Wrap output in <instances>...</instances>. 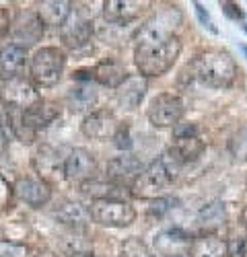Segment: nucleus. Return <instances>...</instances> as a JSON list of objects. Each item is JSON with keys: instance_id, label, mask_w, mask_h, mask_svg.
<instances>
[{"instance_id": "obj_1", "label": "nucleus", "mask_w": 247, "mask_h": 257, "mask_svg": "<svg viewBox=\"0 0 247 257\" xmlns=\"http://www.w3.org/2000/svg\"><path fill=\"white\" fill-rule=\"evenodd\" d=\"M179 11L167 9L140 27L136 33L134 64L144 78L161 76L173 68L181 54V39L175 35Z\"/></svg>"}, {"instance_id": "obj_2", "label": "nucleus", "mask_w": 247, "mask_h": 257, "mask_svg": "<svg viewBox=\"0 0 247 257\" xmlns=\"http://www.w3.org/2000/svg\"><path fill=\"white\" fill-rule=\"evenodd\" d=\"M179 167L181 165L167 153L165 157L153 161L147 169H142V173L132 183L130 194L140 200H161L173 183Z\"/></svg>"}, {"instance_id": "obj_3", "label": "nucleus", "mask_w": 247, "mask_h": 257, "mask_svg": "<svg viewBox=\"0 0 247 257\" xmlns=\"http://www.w3.org/2000/svg\"><path fill=\"white\" fill-rule=\"evenodd\" d=\"M237 62L224 50H206L194 60L196 78L212 89H226L237 78Z\"/></svg>"}, {"instance_id": "obj_4", "label": "nucleus", "mask_w": 247, "mask_h": 257, "mask_svg": "<svg viewBox=\"0 0 247 257\" xmlns=\"http://www.w3.org/2000/svg\"><path fill=\"white\" fill-rule=\"evenodd\" d=\"M66 56L58 48H39L31 58V78L37 87H54L62 78Z\"/></svg>"}, {"instance_id": "obj_5", "label": "nucleus", "mask_w": 247, "mask_h": 257, "mask_svg": "<svg viewBox=\"0 0 247 257\" xmlns=\"http://www.w3.org/2000/svg\"><path fill=\"white\" fill-rule=\"evenodd\" d=\"M91 218L103 226H130L136 220V210L126 200H99L91 206Z\"/></svg>"}, {"instance_id": "obj_6", "label": "nucleus", "mask_w": 247, "mask_h": 257, "mask_svg": "<svg viewBox=\"0 0 247 257\" xmlns=\"http://www.w3.org/2000/svg\"><path fill=\"white\" fill-rule=\"evenodd\" d=\"M183 101L179 95L161 93L149 105V121L155 127H173L183 117Z\"/></svg>"}, {"instance_id": "obj_7", "label": "nucleus", "mask_w": 247, "mask_h": 257, "mask_svg": "<svg viewBox=\"0 0 247 257\" xmlns=\"http://www.w3.org/2000/svg\"><path fill=\"white\" fill-rule=\"evenodd\" d=\"M0 97L7 103V107H15V109H21V111H29L44 101L31 80L19 78V76L5 82V87L0 89Z\"/></svg>"}, {"instance_id": "obj_8", "label": "nucleus", "mask_w": 247, "mask_h": 257, "mask_svg": "<svg viewBox=\"0 0 247 257\" xmlns=\"http://www.w3.org/2000/svg\"><path fill=\"white\" fill-rule=\"evenodd\" d=\"M97 171V163L95 157L87 151V148H72L68 153V157L64 159V167H62V173L64 177L72 183H87L91 181V177Z\"/></svg>"}, {"instance_id": "obj_9", "label": "nucleus", "mask_w": 247, "mask_h": 257, "mask_svg": "<svg viewBox=\"0 0 247 257\" xmlns=\"http://www.w3.org/2000/svg\"><path fill=\"white\" fill-rule=\"evenodd\" d=\"M60 37L68 50H80L89 46V41L93 37V23L72 11L70 17L66 19V23L60 27Z\"/></svg>"}, {"instance_id": "obj_10", "label": "nucleus", "mask_w": 247, "mask_h": 257, "mask_svg": "<svg viewBox=\"0 0 247 257\" xmlns=\"http://www.w3.org/2000/svg\"><path fill=\"white\" fill-rule=\"evenodd\" d=\"M15 196L29 204L31 208H41L52 200V189L46 179H35V177H21L13 185Z\"/></svg>"}, {"instance_id": "obj_11", "label": "nucleus", "mask_w": 247, "mask_h": 257, "mask_svg": "<svg viewBox=\"0 0 247 257\" xmlns=\"http://www.w3.org/2000/svg\"><path fill=\"white\" fill-rule=\"evenodd\" d=\"M117 127H119L117 117L107 109H99V111L89 113L80 123L82 134H85L87 138H93V140L113 138L115 132H117Z\"/></svg>"}, {"instance_id": "obj_12", "label": "nucleus", "mask_w": 247, "mask_h": 257, "mask_svg": "<svg viewBox=\"0 0 247 257\" xmlns=\"http://www.w3.org/2000/svg\"><path fill=\"white\" fill-rule=\"evenodd\" d=\"M105 173H107V179L111 183L121 185V187H126V185L132 187L136 177L142 173V163L132 155H121V157H115L107 163Z\"/></svg>"}, {"instance_id": "obj_13", "label": "nucleus", "mask_w": 247, "mask_h": 257, "mask_svg": "<svg viewBox=\"0 0 247 257\" xmlns=\"http://www.w3.org/2000/svg\"><path fill=\"white\" fill-rule=\"evenodd\" d=\"M147 3L138 0H105L103 3V19L113 25H128L136 21Z\"/></svg>"}, {"instance_id": "obj_14", "label": "nucleus", "mask_w": 247, "mask_h": 257, "mask_svg": "<svg viewBox=\"0 0 247 257\" xmlns=\"http://www.w3.org/2000/svg\"><path fill=\"white\" fill-rule=\"evenodd\" d=\"M192 239L181 230H167L155 237V249L163 257H190Z\"/></svg>"}, {"instance_id": "obj_15", "label": "nucleus", "mask_w": 247, "mask_h": 257, "mask_svg": "<svg viewBox=\"0 0 247 257\" xmlns=\"http://www.w3.org/2000/svg\"><path fill=\"white\" fill-rule=\"evenodd\" d=\"M147 87H149L147 78L142 74H128V78L115 89L119 105L126 107V109H136V107L142 103L144 95H147Z\"/></svg>"}, {"instance_id": "obj_16", "label": "nucleus", "mask_w": 247, "mask_h": 257, "mask_svg": "<svg viewBox=\"0 0 247 257\" xmlns=\"http://www.w3.org/2000/svg\"><path fill=\"white\" fill-rule=\"evenodd\" d=\"M25 60H27V48H23L21 44H7L5 48H0V80L7 82L17 78Z\"/></svg>"}, {"instance_id": "obj_17", "label": "nucleus", "mask_w": 247, "mask_h": 257, "mask_svg": "<svg viewBox=\"0 0 247 257\" xmlns=\"http://www.w3.org/2000/svg\"><path fill=\"white\" fill-rule=\"evenodd\" d=\"M190 257H229V243L216 237L214 232H206L202 237L192 239Z\"/></svg>"}, {"instance_id": "obj_18", "label": "nucleus", "mask_w": 247, "mask_h": 257, "mask_svg": "<svg viewBox=\"0 0 247 257\" xmlns=\"http://www.w3.org/2000/svg\"><path fill=\"white\" fill-rule=\"evenodd\" d=\"M35 13L41 21V25L62 27L72 13V5L66 3V0H48V3H41Z\"/></svg>"}, {"instance_id": "obj_19", "label": "nucleus", "mask_w": 247, "mask_h": 257, "mask_svg": "<svg viewBox=\"0 0 247 257\" xmlns=\"http://www.w3.org/2000/svg\"><path fill=\"white\" fill-rule=\"evenodd\" d=\"M93 78L99 84H103V87L117 89L119 84L128 78V72L117 60H101L93 68Z\"/></svg>"}, {"instance_id": "obj_20", "label": "nucleus", "mask_w": 247, "mask_h": 257, "mask_svg": "<svg viewBox=\"0 0 247 257\" xmlns=\"http://www.w3.org/2000/svg\"><path fill=\"white\" fill-rule=\"evenodd\" d=\"M13 31H15L19 41H23V48H27L29 44H35V41L41 37V33H44V25H41L37 13L27 11V13L19 15Z\"/></svg>"}, {"instance_id": "obj_21", "label": "nucleus", "mask_w": 247, "mask_h": 257, "mask_svg": "<svg viewBox=\"0 0 247 257\" xmlns=\"http://www.w3.org/2000/svg\"><path fill=\"white\" fill-rule=\"evenodd\" d=\"M58 115H60L58 105H54V103H50V101H41L39 105L33 107V109L23 111L25 123L29 125V130H33L35 134H37L39 130H44V127H48Z\"/></svg>"}, {"instance_id": "obj_22", "label": "nucleus", "mask_w": 247, "mask_h": 257, "mask_svg": "<svg viewBox=\"0 0 247 257\" xmlns=\"http://www.w3.org/2000/svg\"><path fill=\"white\" fill-rule=\"evenodd\" d=\"M206 144L198 138V136H192V138H173V146L169 155L179 163V165H185V163H192V161H198L204 153Z\"/></svg>"}, {"instance_id": "obj_23", "label": "nucleus", "mask_w": 247, "mask_h": 257, "mask_svg": "<svg viewBox=\"0 0 247 257\" xmlns=\"http://www.w3.org/2000/svg\"><path fill=\"white\" fill-rule=\"evenodd\" d=\"M54 216L58 222L72 226V228H82L91 222V210H87L85 206H80L76 202H64L56 212Z\"/></svg>"}, {"instance_id": "obj_24", "label": "nucleus", "mask_w": 247, "mask_h": 257, "mask_svg": "<svg viewBox=\"0 0 247 257\" xmlns=\"http://www.w3.org/2000/svg\"><path fill=\"white\" fill-rule=\"evenodd\" d=\"M97 99H99V93H97V89L93 87L91 82L74 84V87L68 91V95H66L68 107L72 111H87V109H91V107L97 105Z\"/></svg>"}, {"instance_id": "obj_25", "label": "nucleus", "mask_w": 247, "mask_h": 257, "mask_svg": "<svg viewBox=\"0 0 247 257\" xmlns=\"http://www.w3.org/2000/svg\"><path fill=\"white\" fill-rule=\"evenodd\" d=\"M82 194L93 198L95 202L99 200H124V196L128 194L126 187H121V185H115L111 181H87V183H82Z\"/></svg>"}, {"instance_id": "obj_26", "label": "nucleus", "mask_w": 247, "mask_h": 257, "mask_svg": "<svg viewBox=\"0 0 247 257\" xmlns=\"http://www.w3.org/2000/svg\"><path fill=\"white\" fill-rule=\"evenodd\" d=\"M200 222L202 226H206L208 230H214L218 226H222L226 222V210H224V204L220 202H212L208 206H204L200 210Z\"/></svg>"}, {"instance_id": "obj_27", "label": "nucleus", "mask_w": 247, "mask_h": 257, "mask_svg": "<svg viewBox=\"0 0 247 257\" xmlns=\"http://www.w3.org/2000/svg\"><path fill=\"white\" fill-rule=\"evenodd\" d=\"M229 153L235 163H245L247 161V123L241 125L239 130L231 136L229 140Z\"/></svg>"}, {"instance_id": "obj_28", "label": "nucleus", "mask_w": 247, "mask_h": 257, "mask_svg": "<svg viewBox=\"0 0 247 257\" xmlns=\"http://www.w3.org/2000/svg\"><path fill=\"white\" fill-rule=\"evenodd\" d=\"M121 257H157L144 241L132 237L121 243Z\"/></svg>"}, {"instance_id": "obj_29", "label": "nucleus", "mask_w": 247, "mask_h": 257, "mask_svg": "<svg viewBox=\"0 0 247 257\" xmlns=\"http://www.w3.org/2000/svg\"><path fill=\"white\" fill-rule=\"evenodd\" d=\"M29 249L13 241H0V257H27Z\"/></svg>"}, {"instance_id": "obj_30", "label": "nucleus", "mask_w": 247, "mask_h": 257, "mask_svg": "<svg viewBox=\"0 0 247 257\" xmlns=\"http://www.w3.org/2000/svg\"><path fill=\"white\" fill-rule=\"evenodd\" d=\"M113 140H115V146L119 148V151H130V148H132L130 125H128V123H119V127H117V132H115Z\"/></svg>"}, {"instance_id": "obj_31", "label": "nucleus", "mask_w": 247, "mask_h": 257, "mask_svg": "<svg viewBox=\"0 0 247 257\" xmlns=\"http://www.w3.org/2000/svg\"><path fill=\"white\" fill-rule=\"evenodd\" d=\"M13 196H15L13 185H11L3 175H0V212H5L7 208H11Z\"/></svg>"}, {"instance_id": "obj_32", "label": "nucleus", "mask_w": 247, "mask_h": 257, "mask_svg": "<svg viewBox=\"0 0 247 257\" xmlns=\"http://www.w3.org/2000/svg\"><path fill=\"white\" fill-rule=\"evenodd\" d=\"M192 136H198V125L196 123L179 121V123L173 125V138H192Z\"/></svg>"}, {"instance_id": "obj_33", "label": "nucleus", "mask_w": 247, "mask_h": 257, "mask_svg": "<svg viewBox=\"0 0 247 257\" xmlns=\"http://www.w3.org/2000/svg\"><path fill=\"white\" fill-rule=\"evenodd\" d=\"M229 257H247V237H235L229 243Z\"/></svg>"}, {"instance_id": "obj_34", "label": "nucleus", "mask_w": 247, "mask_h": 257, "mask_svg": "<svg viewBox=\"0 0 247 257\" xmlns=\"http://www.w3.org/2000/svg\"><path fill=\"white\" fill-rule=\"evenodd\" d=\"M194 7H196V13H198V17H200V23H202L204 27H208V29H210L212 33H216V27L212 25V21H210V15L204 11V7H202L200 3H196Z\"/></svg>"}, {"instance_id": "obj_35", "label": "nucleus", "mask_w": 247, "mask_h": 257, "mask_svg": "<svg viewBox=\"0 0 247 257\" xmlns=\"http://www.w3.org/2000/svg\"><path fill=\"white\" fill-rule=\"evenodd\" d=\"M11 29V15L5 7H0V39H3Z\"/></svg>"}, {"instance_id": "obj_36", "label": "nucleus", "mask_w": 247, "mask_h": 257, "mask_svg": "<svg viewBox=\"0 0 247 257\" xmlns=\"http://www.w3.org/2000/svg\"><path fill=\"white\" fill-rule=\"evenodd\" d=\"M220 7H222V11H224L226 17H231V19H241V17H243L241 9H239L235 3H222Z\"/></svg>"}, {"instance_id": "obj_37", "label": "nucleus", "mask_w": 247, "mask_h": 257, "mask_svg": "<svg viewBox=\"0 0 247 257\" xmlns=\"http://www.w3.org/2000/svg\"><path fill=\"white\" fill-rule=\"evenodd\" d=\"M167 208H169V206H167V200H163V198H161V200H155V208H151V212L157 214V216H161V214L167 210Z\"/></svg>"}, {"instance_id": "obj_38", "label": "nucleus", "mask_w": 247, "mask_h": 257, "mask_svg": "<svg viewBox=\"0 0 247 257\" xmlns=\"http://www.w3.org/2000/svg\"><path fill=\"white\" fill-rule=\"evenodd\" d=\"M7 148H9V140H7V134L3 132V127H0V157L7 153Z\"/></svg>"}, {"instance_id": "obj_39", "label": "nucleus", "mask_w": 247, "mask_h": 257, "mask_svg": "<svg viewBox=\"0 0 247 257\" xmlns=\"http://www.w3.org/2000/svg\"><path fill=\"white\" fill-rule=\"evenodd\" d=\"M241 222H243V226L247 228V206H245L243 212H241Z\"/></svg>"}, {"instance_id": "obj_40", "label": "nucleus", "mask_w": 247, "mask_h": 257, "mask_svg": "<svg viewBox=\"0 0 247 257\" xmlns=\"http://www.w3.org/2000/svg\"><path fill=\"white\" fill-rule=\"evenodd\" d=\"M76 257H95V255H93L91 251H80V253H78Z\"/></svg>"}, {"instance_id": "obj_41", "label": "nucleus", "mask_w": 247, "mask_h": 257, "mask_svg": "<svg viewBox=\"0 0 247 257\" xmlns=\"http://www.w3.org/2000/svg\"><path fill=\"white\" fill-rule=\"evenodd\" d=\"M243 52H245V56H247V46H245V48H243Z\"/></svg>"}, {"instance_id": "obj_42", "label": "nucleus", "mask_w": 247, "mask_h": 257, "mask_svg": "<svg viewBox=\"0 0 247 257\" xmlns=\"http://www.w3.org/2000/svg\"><path fill=\"white\" fill-rule=\"evenodd\" d=\"M245 31H247V27H245Z\"/></svg>"}]
</instances>
